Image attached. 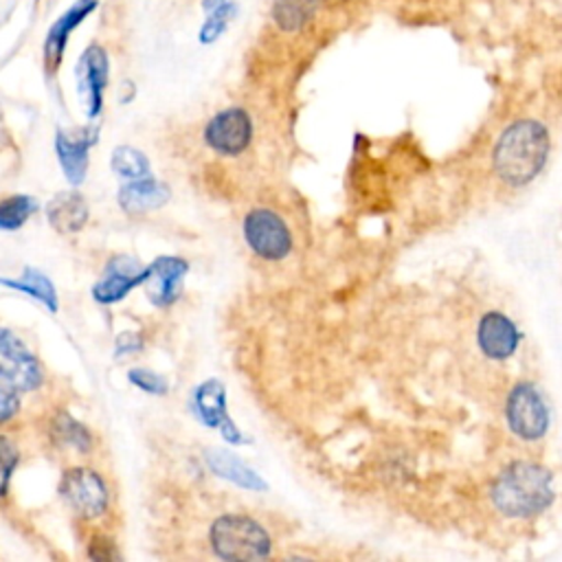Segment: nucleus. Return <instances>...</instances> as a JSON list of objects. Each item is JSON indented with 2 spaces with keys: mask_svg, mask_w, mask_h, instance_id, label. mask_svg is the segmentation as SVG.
<instances>
[{
  "mask_svg": "<svg viewBox=\"0 0 562 562\" xmlns=\"http://www.w3.org/2000/svg\"><path fill=\"white\" fill-rule=\"evenodd\" d=\"M549 147V132L540 121H514L494 147V171L509 187H522L542 171Z\"/></svg>",
  "mask_w": 562,
  "mask_h": 562,
  "instance_id": "nucleus-1",
  "label": "nucleus"
},
{
  "mask_svg": "<svg viewBox=\"0 0 562 562\" xmlns=\"http://www.w3.org/2000/svg\"><path fill=\"white\" fill-rule=\"evenodd\" d=\"M553 501L551 472L536 463L507 465L492 485V503L505 516L527 518L547 509Z\"/></svg>",
  "mask_w": 562,
  "mask_h": 562,
  "instance_id": "nucleus-2",
  "label": "nucleus"
},
{
  "mask_svg": "<svg viewBox=\"0 0 562 562\" xmlns=\"http://www.w3.org/2000/svg\"><path fill=\"white\" fill-rule=\"evenodd\" d=\"M211 547L222 560H261L270 555L268 531L250 516L226 514L220 516L209 531Z\"/></svg>",
  "mask_w": 562,
  "mask_h": 562,
  "instance_id": "nucleus-3",
  "label": "nucleus"
},
{
  "mask_svg": "<svg viewBox=\"0 0 562 562\" xmlns=\"http://www.w3.org/2000/svg\"><path fill=\"white\" fill-rule=\"evenodd\" d=\"M241 233L252 252L261 259L279 261L292 250V233L272 209H252L246 213Z\"/></svg>",
  "mask_w": 562,
  "mask_h": 562,
  "instance_id": "nucleus-4",
  "label": "nucleus"
},
{
  "mask_svg": "<svg viewBox=\"0 0 562 562\" xmlns=\"http://www.w3.org/2000/svg\"><path fill=\"white\" fill-rule=\"evenodd\" d=\"M505 415L509 428L525 441L540 439L549 428L547 404L531 382H520L509 391Z\"/></svg>",
  "mask_w": 562,
  "mask_h": 562,
  "instance_id": "nucleus-5",
  "label": "nucleus"
},
{
  "mask_svg": "<svg viewBox=\"0 0 562 562\" xmlns=\"http://www.w3.org/2000/svg\"><path fill=\"white\" fill-rule=\"evenodd\" d=\"M59 494L81 518H97L108 509V485L90 468H70L59 481Z\"/></svg>",
  "mask_w": 562,
  "mask_h": 562,
  "instance_id": "nucleus-6",
  "label": "nucleus"
},
{
  "mask_svg": "<svg viewBox=\"0 0 562 562\" xmlns=\"http://www.w3.org/2000/svg\"><path fill=\"white\" fill-rule=\"evenodd\" d=\"M206 145L220 156H239L252 140V121L244 108L220 110L204 127Z\"/></svg>",
  "mask_w": 562,
  "mask_h": 562,
  "instance_id": "nucleus-7",
  "label": "nucleus"
},
{
  "mask_svg": "<svg viewBox=\"0 0 562 562\" xmlns=\"http://www.w3.org/2000/svg\"><path fill=\"white\" fill-rule=\"evenodd\" d=\"M0 351L4 358V364L0 371L2 384L13 386L15 391H31V389L40 386V382H42L40 362L24 347V342L9 329H2Z\"/></svg>",
  "mask_w": 562,
  "mask_h": 562,
  "instance_id": "nucleus-8",
  "label": "nucleus"
},
{
  "mask_svg": "<svg viewBox=\"0 0 562 562\" xmlns=\"http://www.w3.org/2000/svg\"><path fill=\"white\" fill-rule=\"evenodd\" d=\"M147 279H149V268H143L134 257L119 255L108 263L105 274L94 283L92 296L99 303H116L123 296H127L132 288L147 283Z\"/></svg>",
  "mask_w": 562,
  "mask_h": 562,
  "instance_id": "nucleus-9",
  "label": "nucleus"
},
{
  "mask_svg": "<svg viewBox=\"0 0 562 562\" xmlns=\"http://www.w3.org/2000/svg\"><path fill=\"white\" fill-rule=\"evenodd\" d=\"M77 79L88 116H97L101 112L103 90L108 86V55L99 44H92L83 50L77 68Z\"/></svg>",
  "mask_w": 562,
  "mask_h": 562,
  "instance_id": "nucleus-10",
  "label": "nucleus"
},
{
  "mask_svg": "<svg viewBox=\"0 0 562 562\" xmlns=\"http://www.w3.org/2000/svg\"><path fill=\"white\" fill-rule=\"evenodd\" d=\"M476 342L487 358L505 360L516 351V347L520 342V334H518L516 325L505 314L487 312L479 321Z\"/></svg>",
  "mask_w": 562,
  "mask_h": 562,
  "instance_id": "nucleus-11",
  "label": "nucleus"
},
{
  "mask_svg": "<svg viewBox=\"0 0 562 562\" xmlns=\"http://www.w3.org/2000/svg\"><path fill=\"white\" fill-rule=\"evenodd\" d=\"M94 138H97V130H88V127L70 134L59 130L55 136V151H57L59 165L72 184H79L86 176L88 149L92 147Z\"/></svg>",
  "mask_w": 562,
  "mask_h": 562,
  "instance_id": "nucleus-12",
  "label": "nucleus"
},
{
  "mask_svg": "<svg viewBox=\"0 0 562 562\" xmlns=\"http://www.w3.org/2000/svg\"><path fill=\"white\" fill-rule=\"evenodd\" d=\"M189 266L180 257H158L149 266V279H147V294L151 303L165 307L171 305L178 299L182 277L187 274Z\"/></svg>",
  "mask_w": 562,
  "mask_h": 562,
  "instance_id": "nucleus-13",
  "label": "nucleus"
},
{
  "mask_svg": "<svg viewBox=\"0 0 562 562\" xmlns=\"http://www.w3.org/2000/svg\"><path fill=\"white\" fill-rule=\"evenodd\" d=\"M97 7V0H77L66 13H61L53 26L48 29V35H46V42H44V59H46V66L48 70H55L59 59H61V53H64V46L68 42V35L77 29V24L90 15Z\"/></svg>",
  "mask_w": 562,
  "mask_h": 562,
  "instance_id": "nucleus-14",
  "label": "nucleus"
},
{
  "mask_svg": "<svg viewBox=\"0 0 562 562\" xmlns=\"http://www.w3.org/2000/svg\"><path fill=\"white\" fill-rule=\"evenodd\" d=\"M169 200V187L154 178H136L121 187L119 204L125 213H147L160 209Z\"/></svg>",
  "mask_w": 562,
  "mask_h": 562,
  "instance_id": "nucleus-15",
  "label": "nucleus"
},
{
  "mask_svg": "<svg viewBox=\"0 0 562 562\" xmlns=\"http://www.w3.org/2000/svg\"><path fill=\"white\" fill-rule=\"evenodd\" d=\"M90 209L81 193L61 191L46 204V217L59 233H77L88 222Z\"/></svg>",
  "mask_w": 562,
  "mask_h": 562,
  "instance_id": "nucleus-16",
  "label": "nucleus"
},
{
  "mask_svg": "<svg viewBox=\"0 0 562 562\" xmlns=\"http://www.w3.org/2000/svg\"><path fill=\"white\" fill-rule=\"evenodd\" d=\"M193 411L204 426L220 428L224 422L231 419L226 413V391L222 382L206 380L193 393Z\"/></svg>",
  "mask_w": 562,
  "mask_h": 562,
  "instance_id": "nucleus-17",
  "label": "nucleus"
},
{
  "mask_svg": "<svg viewBox=\"0 0 562 562\" xmlns=\"http://www.w3.org/2000/svg\"><path fill=\"white\" fill-rule=\"evenodd\" d=\"M206 463L217 476L228 479L231 483H235L239 487H246V490H263L266 487V483L259 479V474L252 468H248L239 457H235L226 450H220V448L209 450Z\"/></svg>",
  "mask_w": 562,
  "mask_h": 562,
  "instance_id": "nucleus-18",
  "label": "nucleus"
},
{
  "mask_svg": "<svg viewBox=\"0 0 562 562\" xmlns=\"http://www.w3.org/2000/svg\"><path fill=\"white\" fill-rule=\"evenodd\" d=\"M50 432L55 437V441H59L66 448H72L77 452H88L90 450V430L79 424L75 417H70L68 413H59L53 424H50Z\"/></svg>",
  "mask_w": 562,
  "mask_h": 562,
  "instance_id": "nucleus-19",
  "label": "nucleus"
},
{
  "mask_svg": "<svg viewBox=\"0 0 562 562\" xmlns=\"http://www.w3.org/2000/svg\"><path fill=\"white\" fill-rule=\"evenodd\" d=\"M7 285L11 288H18L31 296H35L37 301H42L50 312L57 310V292L50 283V279L46 274H42L40 270H33V268H24L22 277L18 281H11V279H4Z\"/></svg>",
  "mask_w": 562,
  "mask_h": 562,
  "instance_id": "nucleus-20",
  "label": "nucleus"
},
{
  "mask_svg": "<svg viewBox=\"0 0 562 562\" xmlns=\"http://www.w3.org/2000/svg\"><path fill=\"white\" fill-rule=\"evenodd\" d=\"M112 169L121 178L136 180V178H145L149 173V162L143 151H138L130 145H121L112 151Z\"/></svg>",
  "mask_w": 562,
  "mask_h": 562,
  "instance_id": "nucleus-21",
  "label": "nucleus"
},
{
  "mask_svg": "<svg viewBox=\"0 0 562 562\" xmlns=\"http://www.w3.org/2000/svg\"><path fill=\"white\" fill-rule=\"evenodd\" d=\"M37 209V202L31 195H9L0 204V226L4 231L20 228Z\"/></svg>",
  "mask_w": 562,
  "mask_h": 562,
  "instance_id": "nucleus-22",
  "label": "nucleus"
},
{
  "mask_svg": "<svg viewBox=\"0 0 562 562\" xmlns=\"http://www.w3.org/2000/svg\"><path fill=\"white\" fill-rule=\"evenodd\" d=\"M312 11L310 0H274V20L285 31L299 29Z\"/></svg>",
  "mask_w": 562,
  "mask_h": 562,
  "instance_id": "nucleus-23",
  "label": "nucleus"
},
{
  "mask_svg": "<svg viewBox=\"0 0 562 562\" xmlns=\"http://www.w3.org/2000/svg\"><path fill=\"white\" fill-rule=\"evenodd\" d=\"M233 15H235V2H224L215 11L206 13V20L200 29V42H204V44L215 42L224 33V29Z\"/></svg>",
  "mask_w": 562,
  "mask_h": 562,
  "instance_id": "nucleus-24",
  "label": "nucleus"
},
{
  "mask_svg": "<svg viewBox=\"0 0 562 562\" xmlns=\"http://www.w3.org/2000/svg\"><path fill=\"white\" fill-rule=\"evenodd\" d=\"M127 378H130V382H132L134 386L143 389V391H147V393H151V395H165L167 389H169L167 380H165L162 375L149 371V369H132V371L127 373Z\"/></svg>",
  "mask_w": 562,
  "mask_h": 562,
  "instance_id": "nucleus-25",
  "label": "nucleus"
},
{
  "mask_svg": "<svg viewBox=\"0 0 562 562\" xmlns=\"http://www.w3.org/2000/svg\"><path fill=\"white\" fill-rule=\"evenodd\" d=\"M88 558L92 560H119V551L108 536H94L88 547Z\"/></svg>",
  "mask_w": 562,
  "mask_h": 562,
  "instance_id": "nucleus-26",
  "label": "nucleus"
},
{
  "mask_svg": "<svg viewBox=\"0 0 562 562\" xmlns=\"http://www.w3.org/2000/svg\"><path fill=\"white\" fill-rule=\"evenodd\" d=\"M0 454H2V494H7L11 472H13V468L18 465V448H13V446H11L9 437H2Z\"/></svg>",
  "mask_w": 562,
  "mask_h": 562,
  "instance_id": "nucleus-27",
  "label": "nucleus"
},
{
  "mask_svg": "<svg viewBox=\"0 0 562 562\" xmlns=\"http://www.w3.org/2000/svg\"><path fill=\"white\" fill-rule=\"evenodd\" d=\"M18 393L20 391H15L13 386L2 384V393H0V415H2V422H9L11 415L18 411V406H20Z\"/></svg>",
  "mask_w": 562,
  "mask_h": 562,
  "instance_id": "nucleus-28",
  "label": "nucleus"
},
{
  "mask_svg": "<svg viewBox=\"0 0 562 562\" xmlns=\"http://www.w3.org/2000/svg\"><path fill=\"white\" fill-rule=\"evenodd\" d=\"M140 349V340L138 338H134L132 334H123V336H119V340H116V353L121 356V353H134V351H138Z\"/></svg>",
  "mask_w": 562,
  "mask_h": 562,
  "instance_id": "nucleus-29",
  "label": "nucleus"
},
{
  "mask_svg": "<svg viewBox=\"0 0 562 562\" xmlns=\"http://www.w3.org/2000/svg\"><path fill=\"white\" fill-rule=\"evenodd\" d=\"M226 0H202V9H204V13H211V11H215L217 7H222Z\"/></svg>",
  "mask_w": 562,
  "mask_h": 562,
  "instance_id": "nucleus-30",
  "label": "nucleus"
}]
</instances>
